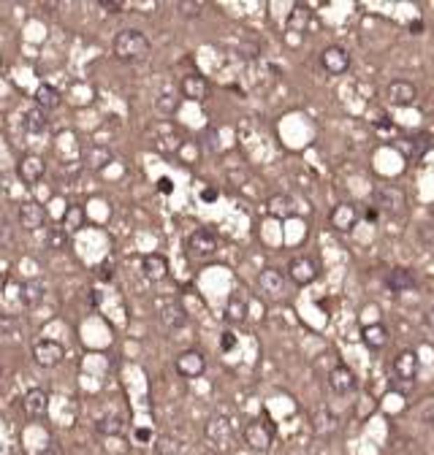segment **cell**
Here are the masks:
<instances>
[{
    "label": "cell",
    "instance_id": "6da1fadb",
    "mask_svg": "<svg viewBox=\"0 0 434 455\" xmlns=\"http://www.w3.org/2000/svg\"><path fill=\"white\" fill-rule=\"evenodd\" d=\"M150 49H152L150 38L141 30H136V27H128V30L117 33L115 44H112L115 57L122 60V63H138V60H144L150 54Z\"/></svg>",
    "mask_w": 434,
    "mask_h": 455
},
{
    "label": "cell",
    "instance_id": "7a4b0ae2",
    "mask_svg": "<svg viewBox=\"0 0 434 455\" xmlns=\"http://www.w3.org/2000/svg\"><path fill=\"white\" fill-rule=\"evenodd\" d=\"M185 247H187V255H190V258H196V260H209V258L217 252V236H215L209 228H196V230L187 236Z\"/></svg>",
    "mask_w": 434,
    "mask_h": 455
},
{
    "label": "cell",
    "instance_id": "3957f363",
    "mask_svg": "<svg viewBox=\"0 0 434 455\" xmlns=\"http://www.w3.org/2000/svg\"><path fill=\"white\" fill-rule=\"evenodd\" d=\"M242 436H245V445H247L250 450H255V453H266V450L272 447L275 431H272V426H269L266 420L258 417V420H250V423L245 426Z\"/></svg>",
    "mask_w": 434,
    "mask_h": 455
},
{
    "label": "cell",
    "instance_id": "277c9868",
    "mask_svg": "<svg viewBox=\"0 0 434 455\" xmlns=\"http://www.w3.org/2000/svg\"><path fill=\"white\" fill-rule=\"evenodd\" d=\"M320 66L331 76H342L350 70V52L337 44H328L326 49H320Z\"/></svg>",
    "mask_w": 434,
    "mask_h": 455
},
{
    "label": "cell",
    "instance_id": "5b68a950",
    "mask_svg": "<svg viewBox=\"0 0 434 455\" xmlns=\"http://www.w3.org/2000/svg\"><path fill=\"white\" fill-rule=\"evenodd\" d=\"M288 279L298 285V288H307V285H312L315 279H318V263L312 260V258H307V255H298L294 258L291 263H288Z\"/></svg>",
    "mask_w": 434,
    "mask_h": 455
},
{
    "label": "cell",
    "instance_id": "8992f818",
    "mask_svg": "<svg viewBox=\"0 0 434 455\" xmlns=\"http://www.w3.org/2000/svg\"><path fill=\"white\" fill-rule=\"evenodd\" d=\"M66 358V347L55 339H38L33 344V361L44 368H52V366L63 364Z\"/></svg>",
    "mask_w": 434,
    "mask_h": 455
},
{
    "label": "cell",
    "instance_id": "52a82bcc",
    "mask_svg": "<svg viewBox=\"0 0 434 455\" xmlns=\"http://www.w3.org/2000/svg\"><path fill=\"white\" fill-rule=\"evenodd\" d=\"M383 95H386V100H389L391 106L407 109V106H412V103L418 100V87H415L412 82H405V79H393V82L386 84Z\"/></svg>",
    "mask_w": 434,
    "mask_h": 455
},
{
    "label": "cell",
    "instance_id": "ba28073f",
    "mask_svg": "<svg viewBox=\"0 0 434 455\" xmlns=\"http://www.w3.org/2000/svg\"><path fill=\"white\" fill-rule=\"evenodd\" d=\"M174 368H177V374L185 377V380H196V377H201V374L206 371L204 352H198V350H185V352L177 355Z\"/></svg>",
    "mask_w": 434,
    "mask_h": 455
},
{
    "label": "cell",
    "instance_id": "9c48e42d",
    "mask_svg": "<svg viewBox=\"0 0 434 455\" xmlns=\"http://www.w3.org/2000/svg\"><path fill=\"white\" fill-rule=\"evenodd\" d=\"M393 377L399 382H407V385L418 380V352L415 350H402L393 358Z\"/></svg>",
    "mask_w": 434,
    "mask_h": 455
},
{
    "label": "cell",
    "instance_id": "30bf717a",
    "mask_svg": "<svg viewBox=\"0 0 434 455\" xmlns=\"http://www.w3.org/2000/svg\"><path fill=\"white\" fill-rule=\"evenodd\" d=\"M328 223L337 233H350L359 225V206L353 204H337L328 214Z\"/></svg>",
    "mask_w": 434,
    "mask_h": 455
},
{
    "label": "cell",
    "instance_id": "8fae6325",
    "mask_svg": "<svg viewBox=\"0 0 434 455\" xmlns=\"http://www.w3.org/2000/svg\"><path fill=\"white\" fill-rule=\"evenodd\" d=\"M22 410L30 420H41L49 412V393L44 387H30L22 398Z\"/></svg>",
    "mask_w": 434,
    "mask_h": 455
},
{
    "label": "cell",
    "instance_id": "7c38bea8",
    "mask_svg": "<svg viewBox=\"0 0 434 455\" xmlns=\"http://www.w3.org/2000/svg\"><path fill=\"white\" fill-rule=\"evenodd\" d=\"M258 285H261V290L266 293V296L272 298H280L285 293V285H288V274L275 269V266H269V269H263V271L258 274Z\"/></svg>",
    "mask_w": 434,
    "mask_h": 455
},
{
    "label": "cell",
    "instance_id": "4fadbf2b",
    "mask_svg": "<svg viewBox=\"0 0 434 455\" xmlns=\"http://www.w3.org/2000/svg\"><path fill=\"white\" fill-rule=\"evenodd\" d=\"M206 439L215 445V447H226L231 442V436H233V426H231L229 417H223V415H217V417H212L209 423H206Z\"/></svg>",
    "mask_w": 434,
    "mask_h": 455
},
{
    "label": "cell",
    "instance_id": "5bb4252c",
    "mask_svg": "<svg viewBox=\"0 0 434 455\" xmlns=\"http://www.w3.org/2000/svg\"><path fill=\"white\" fill-rule=\"evenodd\" d=\"M17 174H20V179H22L24 184H38L46 174L44 158H38V155H24V158L20 160V165H17Z\"/></svg>",
    "mask_w": 434,
    "mask_h": 455
},
{
    "label": "cell",
    "instance_id": "9a60e30c",
    "mask_svg": "<svg viewBox=\"0 0 434 455\" xmlns=\"http://www.w3.org/2000/svg\"><path fill=\"white\" fill-rule=\"evenodd\" d=\"M180 92H182V98H187V100L201 103V100L209 98V82H206L201 73H187V76H182V82H180Z\"/></svg>",
    "mask_w": 434,
    "mask_h": 455
},
{
    "label": "cell",
    "instance_id": "2e32d148",
    "mask_svg": "<svg viewBox=\"0 0 434 455\" xmlns=\"http://www.w3.org/2000/svg\"><path fill=\"white\" fill-rule=\"evenodd\" d=\"M328 385L334 393H340V396H347V393H353L356 385H359V380H356V374H353V368H347V366H334L331 371H328Z\"/></svg>",
    "mask_w": 434,
    "mask_h": 455
},
{
    "label": "cell",
    "instance_id": "e0dca14e",
    "mask_svg": "<svg viewBox=\"0 0 434 455\" xmlns=\"http://www.w3.org/2000/svg\"><path fill=\"white\" fill-rule=\"evenodd\" d=\"M46 223V209L38 201H22L20 204V225L27 230H38Z\"/></svg>",
    "mask_w": 434,
    "mask_h": 455
},
{
    "label": "cell",
    "instance_id": "ac0fdd59",
    "mask_svg": "<svg viewBox=\"0 0 434 455\" xmlns=\"http://www.w3.org/2000/svg\"><path fill=\"white\" fill-rule=\"evenodd\" d=\"M141 274L150 279V282H163L168 276V260L160 255V252H150L141 258Z\"/></svg>",
    "mask_w": 434,
    "mask_h": 455
},
{
    "label": "cell",
    "instance_id": "d6986e66",
    "mask_svg": "<svg viewBox=\"0 0 434 455\" xmlns=\"http://www.w3.org/2000/svg\"><path fill=\"white\" fill-rule=\"evenodd\" d=\"M266 211H269L275 220H291V217H296L298 214V206L291 195L277 193V195H272V198L266 201Z\"/></svg>",
    "mask_w": 434,
    "mask_h": 455
},
{
    "label": "cell",
    "instance_id": "ffe728a7",
    "mask_svg": "<svg viewBox=\"0 0 434 455\" xmlns=\"http://www.w3.org/2000/svg\"><path fill=\"white\" fill-rule=\"evenodd\" d=\"M386 285H389L393 293H407V290H412L415 288V274L410 271V269H391L389 274H386Z\"/></svg>",
    "mask_w": 434,
    "mask_h": 455
},
{
    "label": "cell",
    "instance_id": "44dd1931",
    "mask_svg": "<svg viewBox=\"0 0 434 455\" xmlns=\"http://www.w3.org/2000/svg\"><path fill=\"white\" fill-rule=\"evenodd\" d=\"M361 339H364V344L369 350H383L389 344V328L383 322H369V325H364V331H361Z\"/></svg>",
    "mask_w": 434,
    "mask_h": 455
},
{
    "label": "cell",
    "instance_id": "7402d4cb",
    "mask_svg": "<svg viewBox=\"0 0 434 455\" xmlns=\"http://www.w3.org/2000/svg\"><path fill=\"white\" fill-rule=\"evenodd\" d=\"M33 103H36L41 112H46V109H57V106H60V92L44 82V84H38V90L33 95Z\"/></svg>",
    "mask_w": 434,
    "mask_h": 455
},
{
    "label": "cell",
    "instance_id": "603a6c76",
    "mask_svg": "<svg viewBox=\"0 0 434 455\" xmlns=\"http://www.w3.org/2000/svg\"><path fill=\"white\" fill-rule=\"evenodd\" d=\"M112 160H115V152H112L109 147H103V144H98V147H90V149H87V155H85V163H87L90 168H95V171L106 168Z\"/></svg>",
    "mask_w": 434,
    "mask_h": 455
},
{
    "label": "cell",
    "instance_id": "cb8c5ba5",
    "mask_svg": "<svg viewBox=\"0 0 434 455\" xmlns=\"http://www.w3.org/2000/svg\"><path fill=\"white\" fill-rule=\"evenodd\" d=\"M85 223H87V211H85V206L68 204L66 214H63V228H66L68 233H76L79 228H85Z\"/></svg>",
    "mask_w": 434,
    "mask_h": 455
},
{
    "label": "cell",
    "instance_id": "d4e9b609",
    "mask_svg": "<svg viewBox=\"0 0 434 455\" xmlns=\"http://www.w3.org/2000/svg\"><path fill=\"white\" fill-rule=\"evenodd\" d=\"M46 296V285L41 279H27L22 282V304L24 306H36V304H41Z\"/></svg>",
    "mask_w": 434,
    "mask_h": 455
},
{
    "label": "cell",
    "instance_id": "484cf974",
    "mask_svg": "<svg viewBox=\"0 0 434 455\" xmlns=\"http://www.w3.org/2000/svg\"><path fill=\"white\" fill-rule=\"evenodd\" d=\"M377 206H383L386 211H399V206H405V195L396 187H380L377 190Z\"/></svg>",
    "mask_w": 434,
    "mask_h": 455
},
{
    "label": "cell",
    "instance_id": "4316f807",
    "mask_svg": "<svg viewBox=\"0 0 434 455\" xmlns=\"http://www.w3.org/2000/svg\"><path fill=\"white\" fill-rule=\"evenodd\" d=\"M95 431L101 433V436H120V433L125 431V420L120 415H103V417H98Z\"/></svg>",
    "mask_w": 434,
    "mask_h": 455
},
{
    "label": "cell",
    "instance_id": "83f0119b",
    "mask_svg": "<svg viewBox=\"0 0 434 455\" xmlns=\"http://www.w3.org/2000/svg\"><path fill=\"white\" fill-rule=\"evenodd\" d=\"M160 320H163V325H168V328H182L185 322H187V312L182 309V304H166L163 306V315H160Z\"/></svg>",
    "mask_w": 434,
    "mask_h": 455
},
{
    "label": "cell",
    "instance_id": "f1b7e54d",
    "mask_svg": "<svg viewBox=\"0 0 434 455\" xmlns=\"http://www.w3.org/2000/svg\"><path fill=\"white\" fill-rule=\"evenodd\" d=\"M312 428H315V433H334L337 428H340V420L331 415L328 410H318L315 412V417H312Z\"/></svg>",
    "mask_w": 434,
    "mask_h": 455
},
{
    "label": "cell",
    "instance_id": "f546056e",
    "mask_svg": "<svg viewBox=\"0 0 434 455\" xmlns=\"http://www.w3.org/2000/svg\"><path fill=\"white\" fill-rule=\"evenodd\" d=\"M46 128H49V119H46V114L38 106L24 114V130L27 133H44Z\"/></svg>",
    "mask_w": 434,
    "mask_h": 455
},
{
    "label": "cell",
    "instance_id": "4dcf8cb0",
    "mask_svg": "<svg viewBox=\"0 0 434 455\" xmlns=\"http://www.w3.org/2000/svg\"><path fill=\"white\" fill-rule=\"evenodd\" d=\"M307 24H310V8L301 6V3H296L294 11H291V17H288V27H291V30H298V33H304Z\"/></svg>",
    "mask_w": 434,
    "mask_h": 455
},
{
    "label": "cell",
    "instance_id": "1f68e13d",
    "mask_svg": "<svg viewBox=\"0 0 434 455\" xmlns=\"http://www.w3.org/2000/svg\"><path fill=\"white\" fill-rule=\"evenodd\" d=\"M46 244H49V250H66V244H68V230L63 225L52 228L49 236H46Z\"/></svg>",
    "mask_w": 434,
    "mask_h": 455
},
{
    "label": "cell",
    "instance_id": "d6a6232c",
    "mask_svg": "<svg viewBox=\"0 0 434 455\" xmlns=\"http://www.w3.org/2000/svg\"><path fill=\"white\" fill-rule=\"evenodd\" d=\"M245 315H247V304L242 301V298H231L229 306H226V318L231 320V322H242L245 320Z\"/></svg>",
    "mask_w": 434,
    "mask_h": 455
},
{
    "label": "cell",
    "instance_id": "836d02e7",
    "mask_svg": "<svg viewBox=\"0 0 434 455\" xmlns=\"http://www.w3.org/2000/svg\"><path fill=\"white\" fill-rule=\"evenodd\" d=\"M180 106V98H174V92H163L158 100H155V109L163 114H174Z\"/></svg>",
    "mask_w": 434,
    "mask_h": 455
},
{
    "label": "cell",
    "instance_id": "e575fe53",
    "mask_svg": "<svg viewBox=\"0 0 434 455\" xmlns=\"http://www.w3.org/2000/svg\"><path fill=\"white\" fill-rule=\"evenodd\" d=\"M418 412H421V417H424L429 426H434V398H424L421 407H418Z\"/></svg>",
    "mask_w": 434,
    "mask_h": 455
},
{
    "label": "cell",
    "instance_id": "d590c367",
    "mask_svg": "<svg viewBox=\"0 0 434 455\" xmlns=\"http://www.w3.org/2000/svg\"><path fill=\"white\" fill-rule=\"evenodd\" d=\"M201 8H204V3H180V11L185 17H198Z\"/></svg>",
    "mask_w": 434,
    "mask_h": 455
},
{
    "label": "cell",
    "instance_id": "8d00e7d4",
    "mask_svg": "<svg viewBox=\"0 0 434 455\" xmlns=\"http://www.w3.org/2000/svg\"><path fill=\"white\" fill-rule=\"evenodd\" d=\"M98 6L106 8L109 14H120V11H122V3H120V0H98Z\"/></svg>",
    "mask_w": 434,
    "mask_h": 455
},
{
    "label": "cell",
    "instance_id": "74e56055",
    "mask_svg": "<svg viewBox=\"0 0 434 455\" xmlns=\"http://www.w3.org/2000/svg\"><path fill=\"white\" fill-rule=\"evenodd\" d=\"M11 239H14V236H11V228L6 225V223H0V247H8Z\"/></svg>",
    "mask_w": 434,
    "mask_h": 455
},
{
    "label": "cell",
    "instance_id": "f35d334b",
    "mask_svg": "<svg viewBox=\"0 0 434 455\" xmlns=\"http://www.w3.org/2000/svg\"><path fill=\"white\" fill-rule=\"evenodd\" d=\"M220 347H223V352L233 350V347H236V336H233L231 331H226V334H223V339H220Z\"/></svg>",
    "mask_w": 434,
    "mask_h": 455
},
{
    "label": "cell",
    "instance_id": "ab89813d",
    "mask_svg": "<svg viewBox=\"0 0 434 455\" xmlns=\"http://www.w3.org/2000/svg\"><path fill=\"white\" fill-rule=\"evenodd\" d=\"M424 322H426V328H429V331L434 334V309H429V312L424 315Z\"/></svg>",
    "mask_w": 434,
    "mask_h": 455
},
{
    "label": "cell",
    "instance_id": "60d3db41",
    "mask_svg": "<svg viewBox=\"0 0 434 455\" xmlns=\"http://www.w3.org/2000/svg\"><path fill=\"white\" fill-rule=\"evenodd\" d=\"M201 198H204V201H215V198H217V193H215V190H204V193H201Z\"/></svg>",
    "mask_w": 434,
    "mask_h": 455
},
{
    "label": "cell",
    "instance_id": "b9f144b4",
    "mask_svg": "<svg viewBox=\"0 0 434 455\" xmlns=\"http://www.w3.org/2000/svg\"><path fill=\"white\" fill-rule=\"evenodd\" d=\"M160 190L168 193V190H171V182H168V179H160Z\"/></svg>",
    "mask_w": 434,
    "mask_h": 455
},
{
    "label": "cell",
    "instance_id": "7bdbcfd3",
    "mask_svg": "<svg viewBox=\"0 0 434 455\" xmlns=\"http://www.w3.org/2000/svg\"><path fill=\"white\" fill-rule=\"evenodd\" d=\"M3 282H6V276H3V271H0V285H3Z\"/></svg>",
    "mask_w": 434,
    "mask_h": 455
},
{
    "label": "cell",
    "instance_id": "ee69618b",
    "mask_svg": "<svg viewBox=\"0 0 434 455\" xmlns=\"http://www.w3.org/2000/svg\"><path fill=\"white\" fill-rule=\"evenodd\" d=\"M0 66H3V54H0Z\"/></svg>",
    "mask_w": 434,
    "mask_h": 455
},
{
    "label": "cell",
    "instance_id": "f6af8a7d",
    "mask_svg": "<svg viewBox=\"0 0 434 455\" xmlns=\"http://www.w3.org/2000/svg\"><path fill=\"white\" fill-rule=\"evenodd\" d=\"M0 371H3V368H0Z\"/></svg>",
    "mask_w": 434,
    "mask_h": 455
}]
</instances>
